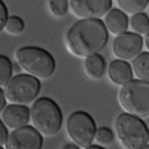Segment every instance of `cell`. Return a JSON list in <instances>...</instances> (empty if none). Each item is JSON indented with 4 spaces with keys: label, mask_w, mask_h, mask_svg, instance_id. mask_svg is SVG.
<instances>
[{
    "label": "cell",
    "mask_w": 149,
    "mask_h": 149,
    "mask_svg": "<svg viewBox=\"0 0 149 149\" xmlns=\"http://www.w3.org/2000/svg\"><path fill=\"white\" fill-rule=\"evenodd\" d=\"M6 97H5V91L2 90V86H0V113L3 112V109H5V106H6Z\"/></svg>",
    "instance_id": "cell-24"
},
{
    "label": "cell",
    "mask_w": 149,
    "mask_h": 149,
    "mask_svg": "<svg viewBox=\"0 0 149 149\" xmlns=\"http://www.w3.org/2000/svg\"><path fill=\"white\" fill-rule=\"evenodd\" d=\"M49 10L55 17H64L69 10V0H49Z\"/></svg>",
    "instance_id": "cell-21"
},
{
    "label": "cell",
    "mask_w": 149,
    "mask_h": 149,
    "mask_svg": "<svg viewBox=\"0 0 149 149\" xmlns=\"http://www.w3.org/2000/svg\"><path fill=\"white\" fill-rule=\"evenodd\" d=\"M118 102L121 107L136 116H149V82L148 81H128L121 85L118 91Z\"/></svg>",
    "instance_id": "cell-5"
},
{
    "label": "cell",
    "mask_w": 149,
    "mask_h": 149,
    "mask_svg": "<svg viewBox=\"0 0 149 149\" xmlns=\"http://www.w3.org/2000/svg\"><path fill=\"white\" fill-rule=\"evenodd\" d=\"M148 17H149V5H148Z\"/></svg>",
    "instance_id": "cell-28"
},
{
    "label": "cell",
    "mask_w": 149,
    "mask_h": 149,
    "mask_svg": "<svg viewBox=\"0 0 149 149\" xmlns=\"http://www.w3.org/2000/svg\"><path fill=\"white\" fill-rule=\"evenodd\" d=\"M0 148H2V146H0Z\"/></svg>",
    "instance_id": "cell-29"
},
{
    "label": "cell",
    "mask_w": 149,
    "mask_h": 149,
    "mask_svg": "<svg viewBox=\"0 0 149 149\" xmlns=\"http://www.w3.org/2000/svg\"><path fill=\"white\" fill-rule=\"evenodd\" d=\"M8 8L5 5L3 0H0V31H2L6 26V21H8Z\"/></svg>",
    "instance_id": "cell-22"
},
{
    "label": "cell",
    "mask_w": 149,
    "mask_h": 149,
    "mask_svg": "<svg viewBox=\"0 0 149 149\" xmlns=\"http://www.w3.org/2000/svg\"><path fill=\"white\" fill-rule=\"evenodd\" d=\"M30 118L33 127L46 137L55 136L63 125V113L60 106L49 97L36 98L30 109Z\"/></svg>",
    "instance_id": "cell-3"
},
{
    "label": "cell",
    "mask_w": 149,
    "mask_h": 149,
    "mask_svg": "<svg viewBox=\"0 0 149 149\" xmlns=\"http://www.w3.org/2000/svg\"><path fill=\"white\" fill-rule=\"evenodd\" d=\"M115 131L121 145L127 149H145L149 143V128L145 121L128 112L116 116Z\"/></svg>",
    "instance_id": "cell-4"
},
{
    "label": "cell",
    "mask_w": 149,
    "mask_h": 149,
    "mask_svg": "<svg viewBox=\"0 0 149 149\" xmlns=\"http://www.w3.org/2000/svg\"><path fill=\"white\" fill-rule=\"evenodd\" d=\"M143 48V37L134 31H124L116 34L113 43H112V51L115 57L119 60L131 61L137 54L142 52Z\"/></svg>",
    "instance_id": "cell-9"
},
{
    "label": "cell",
    "mask_w": 149,
    "mask_h": 149,
    "mask_svg": "<svg viewBox=\"0 0 149 149\" xmlns=\"http://www.w3.org/2000/svg\"><path fill=\"white\" fill-rule=\"evenodd\" d=\"M5 30H6L9 34H14V36L21 34V33L24 31V21H22V18L15 17V15L8 17V21H6Z\"/></svg>",
    "instance_id": "cell-19"
},
{
    "label": "cell",
    "mask_w": 149,
    "mask_h": 149,
    "mask_svg": "<svg viewBox=\"0 0 149 149\" xmlns=\"http://www.w3.org/2000/svg\"><path fill=\"white\" fill-rule=\"evenodd\" d=\"M12 78V63L6 55H0V86H5Z\"/></svg>",
    "instance_id": "cell-18"
},
{
    "label": "cell",
    "mask_w": 149,
    "mask_h": 149,
    "mask_svg": "<svg viewBox=\"0 0 149 149\" xmlns=\"http://www.w3.org/2000/svg\"><path fill=\"white\" fill-rule=\"evenodd\" d=\"M86 149H102V145H90Z\"/></svg>",
    "instance_id": "cell-27"
},
{
    "label": "cell",
    "mask_w": 149,
    "mask_h": 149,
    "mask_svg": "<svg viewBox=\"0 0 149 149\" xmlns=\"http://www.w3.org/2000/svg\"><path fill=\"white\" fill-rule=\"evenodd\" d=\"M94 140H97L98 145L102 146H107L113 142V131L107 127H100L95 128V134H94Z\"/></svg>",
    "instance_id": "cell-20"
},
{
    "label": "cell",
    "mask_w": 149,
    "mask_h": 149,
    "mask_svg": "<svg viewBox=\"0 0 149 149\" xmlns=\"http://www.w3.org/2000/svg\"><path fill=\"white\" fill-rule=\"evenodd\" d=\"M8 136H9V133H8V127L5 125V122L0 119V146H5L6 145V142H8Z\"/></svg>",
    "instance_id": "cell-23"
},
{
    "label": "cell",
    "mask_w": 149,
    "mask_h": 149,
    "mask_svg": "<svg viewBox=\"0 0 149 149\" xmlns=\"http://www.w3.org/2000/svg\"><path fill=\"white\" fill-rule=\"evenodd\" d=\"M103 22H104L107 31L112 33V34H115V36L127 31V29H128V17H127L125 12H122L119 8L118 9L112 8L104 15Z\"/></svg>",
    "instance_id": "cell-13"
},
{
    "label": "cell",
    "mask_w": 149,
    "mask_h": 149,
    "mask_svg": "<svg viewBox=\"0 0 149 149\" xmlns=\"http://www.w3.org/2000/svg\"><path fill=\"white\" fill-rule=\"evenodd\" d=\"M43 145V136L36 127L22 125L14 128L8 136L6 149H40Z\"/></svg>",
    "instance_id": "cell-8"
},
{
    "label": "cell",
    "mask_w": 149,
    "mask_h": 149,
    "mask_svg": "<svg viewBox=\"0 0 149 149\" xmlns=\"http://www.w3.org/2000/svg\"><path fill=\"white\" fill-rule=\"evenodd\" d=\"M107 74H109V79L116 84V85H124L127 84L128 81L133 79V69H131V64L125 60H113L110 61L109 64V69H107Z\"/></svg>",
    "instance_id": "cell-12"
},
{
    "label": "cell",
    "mask_w": 149,
    "mask_h": 149,
    "mask_svg": "<svg viewBox=\"0 0 149 149\" xmlns=\"http://www.w3.org/2000/svg\"><path fill=\"white\" fill-rule=\"evenodd\" d=\"M66 148H67V149H78L79 146H78L76 143H74V142H73V143H69V145H66Z\"/></svg>",
    "instance_id": "cell-26"
},
{
    "label": "cell",
    "mask_w": 149,
    "mask_h": 149,
    "mask_svg": "<svg viewBox=\"0 0 149 149\" xmlns=\"http://www.w3.org/2000/svg\"><path fill=\"white\" fill-rule=\"evenodd\" d=\"M84 70L86 73V76H90L91 79H102L103 74H104V69H106V64H104V60L102 55L97 54H93V55H88L86 58H84Z\"/></svg>",
    "instance_id": "cell-14"
},
{
    "label": "cell",
    "mask_w": 149,
    "mask_h": 149,
    "mask_svg": "<svg viewBox=\"0 0 149 149\" xmlns=\"http://www.w3.org/2000/svg\"><path fill=\"white\" fill-rule=\"evenodd\" d=\"M116 3L122 12H125L128 15H134L139 12H143L148 8L149 0H116Z\"/></svg>",
    "instance_id": "cell-16"
},
{
    "label": "cell",
    "mask_w": 149,
    "mask_h": 149,
    "mask_svg": "<svg viewBox=\"0 0 149 149\" xmlns=\"http://www.w3.org/2000/svg\"><path fill=\"white\" fill-rule=\"evenodd\" d=\"M72 14L79 18H102L112 9V0H69Z\"/></svg>",
    "instance_id": "cell-10"
},
{
    "label": "cell",
    "mask_w": 149,
    "mask_h": 149,
    "mask_svg": "<svg viewBox=\"0 0 149 149\" xmlns=\"http://www.w3.org/2000/svg\"><path fill=\"white\" fill-rule=\"evenodd\" d=\"M2 121L8 128H18L22 125H27L31 121L30 118V109L24 104H6L2 112Z\"/></svg>",
    "instance_id": "cell-11"
},
{
    "label": "cell",
    "mask_w": 149,
    "mask_h": 149,
    "mask_svg": "<svg viewBox=\"0 0 149 149\" xmlns=\"http://www.w3.org/2000/svg\"><path fill=\"white\" fill-rule=\"evenodd\" d=\"M109 31L100 18H85L74 22L66 33L64 42L69 52L78 58L100 52L106 46Z\"/></svg>",
    "instance_id": "cell-1"
},
{
    "label": "cell",
    "mask_w": 149,
    "mask_h": 149,
    "mask_svg": "<svg viewBox=\"0 0 149 149\" xmlns=\"http://www.w3.org/2000/svg\"><path fill=\"white\" fill-rule=\"evenodd\" d=\"M5 97L8 103L14 104H31L40 93V79L29 73L15 74L5 85Z\"/></svg>",
    "instance_id": "cell-6"
},
{
    "label": "cell",
    "mask_w": 149,
    "mask_h": 149,
    "mask_svg": "<svg viewBox=\"0 0 149 149\" xmlns=\"http://www.w3.org/2000/svg\"><path fill=\"white\" fill-rule=\"evenodd\" d=\"M21 69L37 79H49L55 72V60L51 52L39 46H22L15 52Z\"/></svg>",
    "instance_id": "cell-2"
},
{
    "label": "cell",
    "mask_w": 149,
    "mask_h": 149,
    "mask_svg": "<svg viewBox=\"0 0 149 149\" xmlns=\"http://www.w3.org/2000/svg\"><path fill=\"white\" fill-rule=\"evenodd\" d=\"M128 27L137 34H145L149 30V17L143 12L131 15V18L128 19Z\"/></svg>",
    "instance_id": "cell-17"
},
{
    "label": "cell",
    "mask_w": 149,
    "mask_h": 149,
    "mask_svg": "<svg viewBox=\"0 0 149 149\" xmlns=\"http://www.w3.org/2000/svg\"><path fill=\"white\" fill-rule=\"evenodd\" d=\"M133 74L137 79L149 82V52H140L131 60Z\"/></svg>",
    "instance_id": "cell-15"
},
{
    "label": "cell",
    "mask_w": 149,
    "mask_h": 149,
    "mask_svg": "<svg viewBox=\"0 0 149 149\" xmlns=\"http://www.w3.org/2000/svg\"><path fill=\"white\" fill-rule=\"evenodd\" d=\"M143 46H146V49L149 51V30L145 33V36H143Z\"/></svg>",
    "instance_id": "cell-25"
},
{
    "label": "cell",
    "mask_w": 149,
    "mask_h": 149,
    "mask_svg": "<svg viewBox=\"0 0 149 149\" xmlns=\"http://www.w3.org/2000/svg\"><path fill=\"white\" fill-rule=\"evenodd\" d=\"M95 121L88 112L76 110L72 112L66 121V130L72 142L79 148H88L94 140L95 134Z\"/></svg>",
    "instance_id": "cell-7"
}]
</instances>
